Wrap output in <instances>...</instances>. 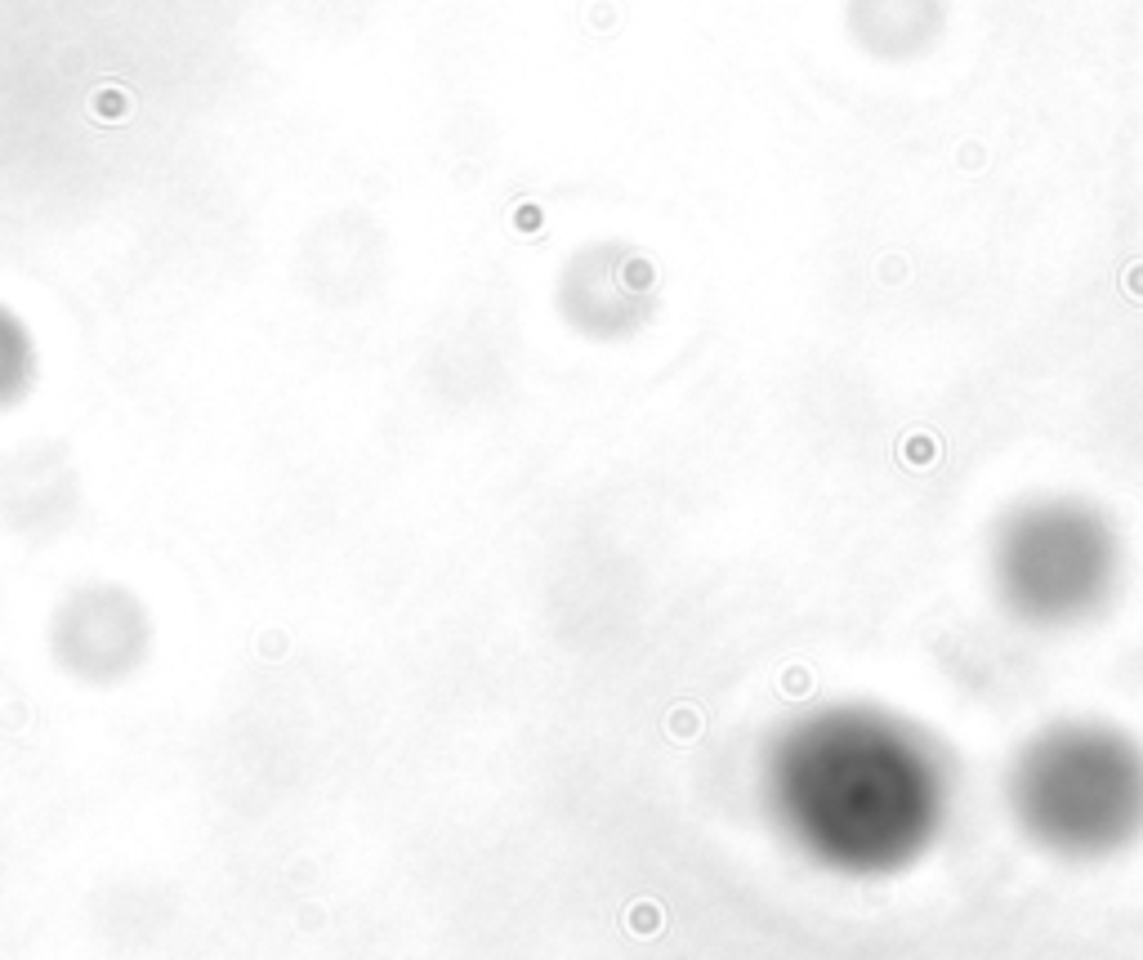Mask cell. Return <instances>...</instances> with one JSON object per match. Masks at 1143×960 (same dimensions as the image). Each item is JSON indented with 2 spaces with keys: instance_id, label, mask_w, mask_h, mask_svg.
I'll return each instance as SVG.
<instances>
[{
  "instance_id": "obj_2",
  "label": "cell",
  "mask_w": 1143,
  "mask_h": 960,
  "mask_svg": "<svg viewBox=\"0 0 1143 960\" xmlns=\"http://www.w3.org/2000/svg\"><path fill=\"white\" fill-rule=\"evenodd\" d=\"M1005 813L1032 849L1108 862L1143 840V742L1094 715L1032 728L1005 764Z\"/></svg>"
},
{
  "instance_id": "obj_1",
  "label": "cell",
  "mask_w": 1143,
  "mask_h": 960,
  "mask_svg": "<svg viewBox=\"0 0 1143 960\" xmlns=\"http://www.w3.org/2000/svg\"><path fill=\"white\" fill-rule=\"evenodd\" d=\"M773 831L844 880H889L925 862L956 818L943 746L880 702H822L786 719L760 755Z\"/></svg>"
},
{
  "instance_id": "obj_3",
  "label": "cell",
  "mask_w": 1143,
  "mask_h": 960,
  "mask_svg": "<svg viewBox=\"0 0 1143 960\" xmlns=\"http://www.w3.org/2000/svg\"><path fill=\"white\" fill-rule=\"evenodd\" d=\"M987 581L1018 626L1081 630L1121 594L1126 545L1099 505L1081 496H1032L996 523Z\"/></svg>"
},
{
  "instance_id": "obj_4",
  "label": "cell",
  "mask_w": 1143,
  "mask_h": 960,
  "mask_svg": "<svg viewBox=\"0 0 1143 960\" xmlns=\"http://www.w3.org/2000/svg\"><path fill=\"white\" fill-rule=\"evenodd\" d=\"M54 652L85 684H117L148 657V617L121 585H90L54 617Z\"/></svg>"
}]
</instances>
